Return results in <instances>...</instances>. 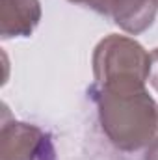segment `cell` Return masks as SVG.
I'll use <instances>...</instances> for the list:
<instances>
[{"label": "cell", "instance_id": "1", "mask_svg": "<svg viewBox=\"0 0 158 160\" xmlns=\"http://www.w3.org/2000/svg\"><path fill=\"white\" fill-rule=\"evenodd\" d=\"M89 93L99 106L102 130L123 151H138L158 134V104L145 89L149 67L117 60L97 73Z\"/></svg>", "mask_w": 158, "mask_h": 160}, {"label": "cell", "instance_id": "2", "mask_svg": "<svg viewBox=\"0 0 158 160\" xmlns=\"http://www.w3.org/2000/svg\"><path fill=\"white\" fill-rule=\"evenodd\" d=\"M0 160H56L52 136L36 125L4 121L0 132Z\"/></svg>", "mask_w": 158, "mask_h": 160}, {"label": "cell", "instance_id": "3", "mask_svg": "<svg viewBox=\"0 0 158 160\" xmlns=\"http://www.w3.org/2000/svg\"><path fill=\"white\" fill-rule=\"evenodd\" d=\"M158 11V0H108L106 15L128 34H141L147 30Z\"/></svg>", "mask_w": 158, "mask_h": 160}, {"label": "cell", "instance_id": "4", "mask_svg": "<svg viewBox=\"0 0 158 160\" xmlns=\"http://www.w3.org/2000/svg\"><path fill=\"white\" fill-rule=\"evenodd\" d=\"M41 19L39 0H2V38L30 36Z\"/></svg>", "mask_w": 158, "mask_h": 160}, {"label": "cell", "instance_id": "5", "mask_svg": "<svg viewBox=\"0 0 158 160\" xmlns=\"http://www.w3.org/2000/svg\"><path fill=\"white\" fill-rule=\"evenodd\" d=\"M149 82L158 91V48L151 52V67H149Z\"/></svg>", "mask_w": 158, "mask_h": 160}, {"label": "cell", "instance_id": "6", "mask_svg": "<svg viewBox=\"0 0 158 160\" xmlns=\"http://www.w3.org/2000/svg\"><path fill=\"white\" fill-rule=\"evenodd\" d=\"M69 2H75V4H84L102 15H106V6H108V0H69Z\"/></svg>", "mask_w": 158, "mask_h": 160}, {"label": "cell", "instance_id": "7", "mask_svg": "<svg viewBox=\"0 0 158 160\" xmlns=\"http://www.w3.org/2000/svg\"><path fill=\"white\" fill-rule=\"evenodd\" d=\"M145 160H158V138L151 142V145L147 149V155H145Z\"/></svg>", "mask_w": 158, "mask_h": 160}]
</instances>
